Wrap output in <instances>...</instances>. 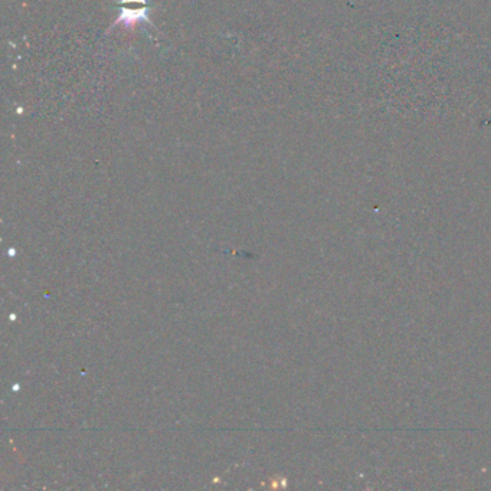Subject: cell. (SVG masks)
I'll use <instances>...</instances> for the list:
<instances>
[{"mask_svg": "<svg viewBox=\"0 0 491 491\" xmlns=\"http://www.w3.org/2000/svg\"><path fill=\"white\" fill-rule=\"evenodd\" d=\"M148 9H123L120 18L117 19V23H124L125 27H132L136 22H147L150 23V18H148Z\"/></svg>", "mask_w": 491, "mask_h": 491, "instance_id": "cell-1", "label": "cell"}, {"mask_svg": "<svg viewBox=\"0 0 491 491\" xmlns=\"http://www.w3.org/2000/svg\"><path fill=\"white\" fill-rule=\"evenodd\" d=\"M121 2H123V4H136V2H139V4H146L147 0H121Z\"/></svg>", "mask_w": 491, "mask_h": 491, "instance_id": "cell-2", "label": "cell"}]
</instances>
